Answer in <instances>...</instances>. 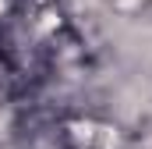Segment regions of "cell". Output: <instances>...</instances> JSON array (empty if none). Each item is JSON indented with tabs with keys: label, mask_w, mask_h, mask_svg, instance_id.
<instances>
[{
	"label": "cell",
	"mask_w": 152,
	"mask_h": 149,
	"mask_svg": "<svg viewBox=\"0 0 152 149\" xmlns=\"http://www.w3.org/2000/svg\"><path fill=\"white\" fill-rule=\"evenodd\" d=\"M75 139L81 149H117V135L110 128H99V124H78Z\"/></svg>",
	"instance_id": "cell-1"
},
{
	"label": "cell",
	"mask_w": 152,
	"mask_h": 149,
	"mask_svg": "<svg viewBox=\"0 0 152 149\" xmlns=\"http://www.w3.org/2000/svg\"><path fill=\"white\" fill-rule=\"evenodd\" d=\"M0 4H4V0H0Z\"/></svg>",
	"instance_id": "cell-2"
}]
</instances>
